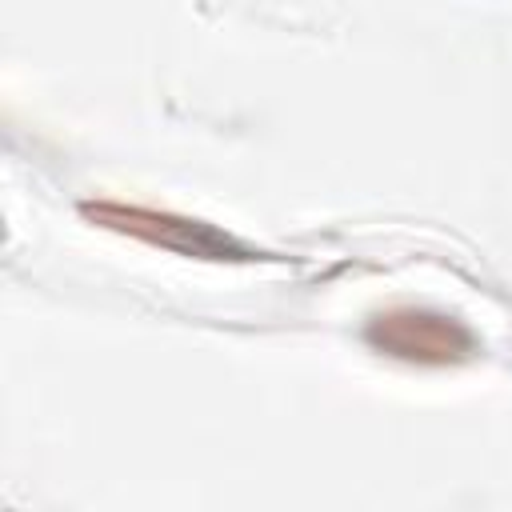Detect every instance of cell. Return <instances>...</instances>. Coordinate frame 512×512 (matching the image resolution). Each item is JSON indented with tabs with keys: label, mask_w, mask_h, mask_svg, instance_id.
Wrapping results in <instances>:
<instances>
[{
	"label": "cell",
	"mask_w": 512,
	"mask_h": 512,
	"mask_svg": "<svg viewBox=\"0 0 512 512\" xmlns=\"http://www.w3.org/2000/svg\"><path fill=\"white\" fill-rule=\"evenodd\" d=\"M372 336L384 352L408 356V360H452L468 348V332L456 328L444 316H416V312H392L372 324Z\"/></svg>",
	"instance_id": "obj_1"
}]
</instances>
